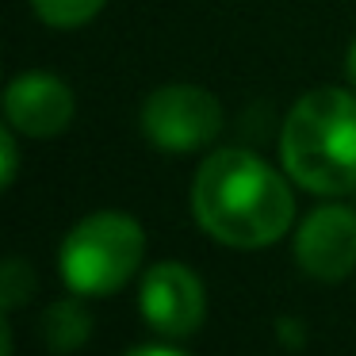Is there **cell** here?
<instances>
[{"label":"cell","instance_id":"1","mask_svg":"<svg viewBox=\"0 0 356 356\" xmlns=\"http://www.w3.org/2000/svg\"><path fill=\"white\" fill-rule=\"evenodd\" d=\"M192 215L207 238L230 249H264L295 222V192L253 149L226 146L192 180Z\"/></svg>","mask_w":356,"mask_h":356},{"label":"cell","instance_id":"2","mask_svg":"<svg viewBox=\"0 0 356 356\" xmlns=\"http://www.w3.org/2000/svg\"><path fill=\"white\" fill-rule=\"evenodd\" d=\"M280 161L314 195L356 192V92L330 85L302 92L280 131Z\"/></svg>","mask_w":356,"mask_h":356},{"label":"cell","instance_id":"3","mask_svg":"<svg viewBox=\"0 0 356 356\" xmlns=\"http://www.w3.org/2000/svg\"><path fill=\"white\" fill-rule=\"evenodd\" d=\"M146 230L127 211H92L77 218L58 249V272L81 299L115 295L142 268Z\"/></svg>","mask_w":356,"mask_h":356},{"label":"cell","instance_id":"4","mask_svg":"<svg viewBox=\"0 0 356 356\" xmlns=\"http://www.w3.org/2000/svg\"><path fill=\"white\" fill-rule=\"evenodd\" d=\"M138 123L157 149L192 154L222 134V104L200 85H161L142 100Z\"/></svg>","mask_w":356,"mask_h":356},{"label":"cell","instance_id":"5","mask_svg":"<svg viewBox=\"0 0 356 356\" xmlns=\"http://www.w3.org/2000/svg\"><path fill=\"white\" fill-rule=\"evenodd\" d=\"M138 310L161 337H192L207 318V287L195 268L180 261H161L142 276Z\"/></svg>","mask_w":356,"mask_h":356},{"label":"cell","instance_id":"6","mask_svg":"<svg viewBox=\"0 0 356 356\" xmlns=\"http://www.w3.org/2000/svg\"><path fill=\"white\" fill-rule=\"evenodd\" d=\"M295 264L318 284H337L356 268V211L322 203L295 230Z\"/></svg>","mask_w":356,"mask_h":356},{"label":"cell","instance_id":"7","mask_svg":"<svg viewBox=\"0 0 356 356\" xmlns=\"http://www.w3.org/2000/svg\"><path fill=\"white\" fill-rule=\"evenodd\" d=\"M73 111H77L73 88L47 70L19 73V77H12L8 92H4V119L24 138H58V134H65L73 123Z\"/></svg>","mask_w":356,"mask_h":356},{"label":"cell","instance_id":"8","mask_svg":"<svg viewBox=\"0 0 356 356\" xmlns=\"http://www.w3.org/2000/svg\"><path fill=\"white\" fill-rule=\"evenodd\" d=\"M42 345L50 353H77L81 345L88 341L92 333V314L85 310V302L77 299H62V302H50L47 314H42Z\"/></svg>","mask_w":356,"mask_h":356},{"label":"cell","instance_id":"9","mask_svg":"<svg viewBox=\"0 0 356 356\" xmlns=\"http://www.w3.org/2000/svg\"><path fill=\"white\" fill-rule=\"evenodd\" d=\"M108 0H31L35 16L50 27H85L104 12Z\"/></svg>","mask_w":356,"mask_h":356},{"label":"cell","instance_id":"10","mask_svg":"<svg viewBox=\"0 0 356 356\" xmlns=\"http://www.w3.org/2000/svg\"><path fill=\"white\" fill-rule=\"evenodd\" d=\"M35 295V272L27 261H19V257H8L4 261V268H0V302H4V310H16L24 299H31Z\"/></svg>","mask_w":356,"mask_h":356},{"label":"cell","instance_id":"11","mask_svg":"<svg viewBox=\"0 0 356 356\" xmlns=\"http://www.w3.org/2000/svg\"><path fill=\"white\" fill-rule=\"evenodd\" d=\"M16 127L0 134V184L12 188L16 184V172H19V142H16Z\"/></svg>","mask_w":356,"mask_h":356},{"label":"cell","instance_id":"12","mask_svg":"<svg viewBox=\"0 0 356 356\" xmlns=\"http://www.w3.org/2000/svg\"><path fill=\"white\" fill-rule=\"evenodd\" d=\"M127 356H188L180 348H169V345H134Z\"/></svg>","mask_w":356,"mask_h":356},{"label":"cell","instance_id":"13","mask_svg":"<svg viewBox=\"0 0 356 356\" xmlns=\"http://www.w3.org/2000/svg\"><path fill=\"white\" fill-rule=\"evenodd\" d=\"M348 81H353V92H356V42H353V47H348Z\"/></svg>","mask_w":356,"mask_h":356}]
</instances>
